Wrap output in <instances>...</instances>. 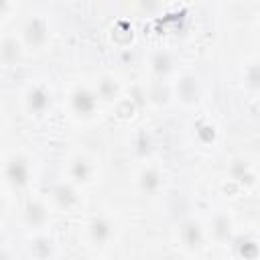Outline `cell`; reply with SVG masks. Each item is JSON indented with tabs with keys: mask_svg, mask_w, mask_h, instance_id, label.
<instances>
[{
	"mask_svg": "<svg viewBox=\"0 0 260 260\" xmlns=\"http://www.w3.org/2000/svg\"><path fill=\"white\" fill-rule=\"evenodd\" d=\"M148 65H150V71L156 77H162L173 69V55L169 51H156V53L150 55Z\"/></svg>",
	"mask_w": 260,
	"mask_h": 260,
	"instance_id": "2e32d148",
	"label": "cell"
},
{
	"mask_svg": "<svg viewBox=\"0 0 260 260\" xmlns=\"http://www.w3.org/2000/svg\"><path fill=\"white\" fill-rule=\"evenodd\" d=\"M244 85H246V89L248 91H258V87H260V75H258V63L256 61H252V63H248V67H246V71H244Z\"/></svg>",
	"mask_w": 260,
	"mask_h": 260,
	"instance_id": "e0dca14e",
	"label": "cell"
},
{
	"mask_svg": "<svg viewBox=\"0 0 260 260\" xmlns=\"http://www.w3.org/2000/svg\"><path fill=\"white\" fill-rule=\"evenodd\" d=\"M20 43L24 49L28 51H43L49 41H51V28H49V20L41 14H35V16H28L20 28V35H18Z\"/></svg>",
	"mask_w": 260,
	"mask_h": 260,
	"instance_id": "3957f363",
	"label": "cell"
},
{
	"mask_svg": "<svg viewBox=\"0 0 260 260\" xmlns=\"http://www.w3.org/2000/svg\"><path fill=\"white\" fill-rule=\"evenodd\" d=\"M22 53H24V47H22L18 37L6 35V37L0 39V65L2 67L18 65L20 59H22Z\"/></svg>",
	"mask_w": 260,
	"mask_h": 260,
	"instance_id": "5bb4252c",
	"label": "cell"
},
{
	"mask_svg": "<svg viewBox=\"0 0 260 260\" xmlns=\"http://www.w3.org/2000/svg\"><path fill=\"white\" fill-rule=\"evenodd\" d=\"M93 91H95V95H98L100 102L112 104V102H116V100L120 98V93H122V85H120L118 77H114V75H110V73H104V75L98 77Z\"/></svg>",
	"mask_w": 260,
	"mask_h": 260,
	"instance_id": "9a60e30c",
	"label": "cell"
},
{
	"mask_svg": "<svg viewBox=\"0 0 260 260\" xmlns=\"http://www.w3.org/2000/svg\"><path fill=\"white\" fill-rule=\"evenodd\" d=\"M205 236L209 240H213L217 246L230 244L232 238H234V219H232V215L225 213V211L213 213V217L209 219V228H207Z\"/></svg>",
	"mask_w": 260,
	"mask_h": 260,
	"instance_id": "52a82bcc",
	"label": "cell"
},
{
	"mask_svg": "<svg viewBox=\"0 0 260 260\" xmlns=\"http://www.w3.org/2000/svg\"><path fill=\"white\" fill-rule=\"evenodd\" d=\"M228 175H230V179L234 181V183H238V185H242L244 189H252V187H256V169H254V165L250 162V160H246V158H234L232 162H230V167H228Z\"/></svg>",
	"mask_w": 260,
	"mask_h": 260,
	"instance_id": "8fae6325",
	"label": "cell"
},
{
	"mask_svg": "<svg viewBox=\"0 0 260 260\" xmlns=\"http://www.w3.org/2000/svg\"><path fill=\"white\" fill-rule=\"evenodd\" d=\"M179 238H181V246H183L185 250H189V252H197V250L203 248V242H205L207 236H205V230L201 228L199 221L189 219V221H185V223L181 225V230H179Z\"/></svg>",
	"mask_w": 260,
	"mask_h": 260,
	"instance_id": "4fadbf2b",
	"label": "cell"
},
{
	"mask_svg": "<svg viewBox=\"0 0 260 260\" xmlns=\"http://www.w3.org/2000/svg\"><path fill=\"white\" fill-rule=\"evenodd\" d=\"M136 185H138L140 193H144L148 197L158 195L160 189L165 187V175L156 165H144L136 175Z\"/></svg>",
	"mask_w": 260,
	"mask_h": 260,
	"instance_id": "ba28073f",
	"label": "cell"
},
{
	"mask_svg": "<svg viewBox=\"0 0 260 260\" xmlns=\"http://www.w3.org/2000/svg\"><path fill=\"white\" fill-rule=\"evenodd\" d=\"M95 175H98V165L89 154L77 152L67 160V181L69 183H73L77 187H85L95 181Z\"/></svg>",
	"mask_w": 260,
	"mask_h": 260,
	"instance_id": "277c9868",
	"label": "cell"
},
{
	"mask_svg": "<svg viewBox=\"0 0 260 260\" xmlns=\"http://www.w3.org/2000/svg\"><path fill=\"white\" fill-rule=\"evenodd\" d=\"M77 189H79V187L73 185V183H69V181H67V183H59V185H55L53 191H51V201L55 203V207H59V209H63V211H73V209L81 203Z\"/></svg>",
	"mask_w": 260,
	"mask_h": 260,
	"instance_id": "9c48e42d",
	"label": "cell"
},
{
	"mask_svg": "<svg viewBox=\"0 0 260 260\" xmlns=\"http://www.w3.org/2000/svg\"><path fill=\"white\" fill-rule=\"evenodd\" d=\"M116 234V223L108 215H93L85 223V236L93 246H106L114 240Z\"/></svg>",
	"mask_w": 260,
	"mask_h": 260,
	"instance_id": "5b68a950",
	"label": "cell"
},
{
	"mask_svg": "<svg viewBox=\"0 0 260 260\" xmlns=\"http://www.w3.org/2000/svg\"><path fill=\"white\" fill-rule=\"evenodd\" d=\"M67 106H69V112L75 120L79 122H89L95 118L98 110H100V100L93 91V87H87V85H75L71 91H69V98H67Z\"/></svg>",
	"mask_w": 260,
	"mask_h": 260,
	"instance_id": "6da1fadb",
	"label": "cell"
},
{
	"mask_svg": "<svg viewBox=\"0 0 260 260\" xmlns=\"http://www.w3.org/2000/svg\"><path fill=\"white\" fill-rule=\"evenodd\" d=\"M8 8H10V0H0V18L6 16Z\"/></svg>",
	"mask_w": 260,
	"mask_h": 260,
	"instance_id": "ac0fdd59",
	"label": "cell"
},
{
	"mask_svg": "<svg viewBox=\"0 0 260 260\" xmlns=\"http://www.w3.org/2000/svg\"><path fill=\"white\" fill-rule=\"evenodd\" d=\"M2 177L4 183L12 189H24L30 183L32 177V165L30 158L22 152H12L2 162Z\"/></svg>",
	"mask_w": 260,
	"mask_h": 260,
	"instance_id": "7a4b0ae2",
	"label": "cell"
},
{
	"mask_svg": "<svg viewBox=\"0 0 260 260\" xmlns=\"http://www.w3.org/2000/svg\"><path fill=\"white\" fill-rule=\"evenodd\" d=\"M51 91L37 83V85H30L26 91H24V98H22V104H24V110L30 114V116H45L49 110H51Z\"/></svg>",
	"mask_w": 260,
	"mask_h": 260,
	"instance_id": "8992f818",
	"label": "cell"
},
{
	"mask_svg": "<svg viewBox=\"0 0 260 260\" xmlns=\"http://www.w3.org/2000/svg\"><path fill=\"white\" fill-rule=\"evenodd\" d=\"M199 81L193 73H183L177 81H175V95L183 106H193L199 102Z\"/></svg>",
	"mask_w": 260,
	"mask_h": 260,
	"instance_id": "7c38bea8",
	"label": "cell"
},
{
	"mask_svg": "<svg viewBox=\"0 0 260 260\" xmlns=\"http://www.w3.org/2000/svg\"><path fill=\"white\" fill-rule=\"evenodd\" d=\"M22 217H24V223L30 230H41L49 221V205L43 199H39V197H30L24 203Z\"/></svg>",
	"mask_w": 260,
	"mask_h": 260,
	"instance_id": "30bf717a",
	"label": "cell"
}]
</instances>
